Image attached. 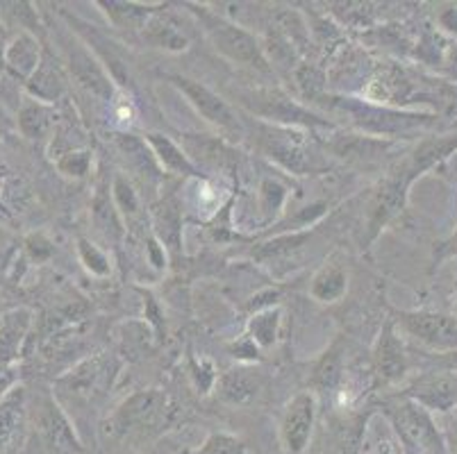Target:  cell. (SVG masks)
Listing matches in <instances>:
<instances>
[{
	"instance_id": "1",
	"label": "cell",
	"mask_w": 457,
	"mask_h": 454,
	"mask_svg": "<svg viewBox=\"0 0 457 454\" xmlns=\"http://www.w3.org/2000/svg\"><path fill=\"white\" fill-rule=\"evenodd\" d=\"M326 107L330 114L346 116L348 123L364 135L373 136H407L414 132H430L439 125L437 114L412 110H394V107L376 105L369 100L357 98H328Z\"/></svg>"
},
{
	"instance_id": "2",
	"label": "cell",
	"mask_w": 457,
	"mask_h": 454,
	"mask_svg": "<svg viewBox=\"0 0 457 454\" xmlns=\"http://www.w3.org/2000/svg\"><path fill=\"white\" fill-rule=\"evenodd\" d=\"M185 7L196 16L207 39L212 41V45L223 57H228L235 64L248 66V69L257 70V73L273 75L271 62H269L267 53H264L260 41L255 39V35L239 28L232 21H228L226 16L216 14V12L207 10V7L196 5V3H185Z\"/></svg>"
},
{
	"instance_id": "3",
	"label": "cell",
	"mask_w": 457,
	"mask_h": 454,
	"mask_svg": "<svg viewBox=\"0 0 457 454\" xmlns=\"http://www.w3.org/2000/svg\"><path fill=\"white\" fill-rule=\"evenodd\" d=\"M244 120V130L246 135H253V144L257 145L262 155L276 161L280 169L289 173L303 175L312 170V144L301 128H287V125H273L257 120L253 116H246Z\"/></svg>"
},
{
	"instance_id": "4",
	"label": "cell",
	"mask_w": 457,
	"mask_h": 454,
	"mask_svg": "<svg viewBox=\"0 0 457 454\" xmlns=\"http://www.w3.org/2000/svg\"><path fill=\"white\" fill-rule=\"evenodd\" d=\"M382 411L394 425L398 439L414 454H448L446 443L437 430V423L428 409L414 400L396 393L382 402Z\"/></svg>"
},
{
	"instance_id": "5",
	"label": "cell",
	"mask_w": 457,
	"mask_h": 454,
	"mask_svg": "<svg viewBox=\"0 0 457 454\" xmlns=\"http://www.w3.org/2000/svg\"><path fill=\"white\" fill-rule=\"evenodd\" d=\"M239 105L248 111V116L264 120V123L287 125V128H312V130L335 128L332 120L305 110L276 87H255V89L239 91Z\"/></svg>"
},
{
	"instance_id": "6",
	"label": "cell",
	"mask_w": 457,
	"mask_h": 454,
	"mask_svg": "<svg viewBox=\"0 0 457 454\" xmlns=\"http://www.w3.org/2000/svg\"><path fill=\"white\" fill-rule=\"evenodd\" d=\"M412 182L401 169V164H394L389 173L378 182L373 189L371 198H369L367 211H364V236H362V248H369L373 241L378 239L385 227L392 223L401 211L405 210L407 202V191H410Z\"/></svg>"
},
{
	"instance_id": "7",
	"label": "cell",
	"mask_w": 457,
	"mask_h": 454,
	"mask_svg": "<svg viewBox=\"0 0 457 454\" xmlns=\"http://www.w3.org/2000/svg\"><path fill=\"white\" fill-rule=\"evenodd\" d=\"M394 325L401 327L423 352H448L457 350V316L430 310L394 311Z\"/></svg>"
},
{
	"instance_id": "8",
	"label": "cell",
	"mask_w": 457,
	"mask_h": 454,
	"mask_svg": "<svg viewBox=\"0 0 457 454\" xmlns=\"http://www.w3.org/2000/svg\"><path fill=\"white\" fill-rule=\"evenodd\" d=\"M169 82L180 91L194 110L203 116L210 125L219 128L223 132V139H242L246 136L244 130V120L239 119V111L223 100L221 95L214 94L210 87L203 82L191 80L187 75H169Z\"/></svg>"
},
{
	"instance_id": "9",
	"label": "cell",
	"mask_w": 457,
	"mask_h": 454,
	"mask_svg": "<svg viewBox=\"0 0 457 454\" xmlns=\"http://www.w3.org/2000/svg\"><path fill=\"white\" fill-rule=\"evenodd\" d=\"M169 416V398L162 391H139L130 395L110 420L112 436H126L135 430H155L166 423Z\"/></svg>"
},
{
	"instance_id": "10",
	"label": "cell",
	"mask_w": 457,
	"mask_h": 454,
	"mask_svg": "<svg viewBox=\"0 0 457 454\" xmlns=\"http://www.w3.org/2000/svg\"><path fill=\"white\" fill-rule=\"evenodd\" d=\"M35 425L39 432L41 441H44L46 450L53 454H87L85 445L78 439L76 430L66 414L62 411L60 402L55 395L44 393L37 402L35 411Z\"/></svg>"
},
{
	"instance_id": "11",
	"label": "cell",
	"mask_w": 457,
	"mask_h": 454,
	"mask_svg": "<svg viewBox=\"0 0 457 454\" xmlns=\"http://www.w3.org/2000/svg\"><path fill=\"white\" fill-rule=\"evenodd\" d=\"M401 395L414 400L430 414H446L457 407V373L455 370L428 368L419 373Z\"/></svg>"
},
{
	"instance_id": "12",
	"label": "cell",
	"mask_w": 457,
	"mask_h": 454,
	"mask_svg": "<svg viewBox=\"0 0 457 454\" xmlns=\"http://www.w3.org/2000/svg\"><path fill=\"white\" fill-rule=\"evenodd\" d=\"M410 370V350L398 336L396 325L389 318L382 325L376 345L371 352V373L380 386H392L405 380Z\"/></svg>"
},
{
	"instance_id": "13",
	"label": "cell",
	"mask_w": 457,
	"mask_h": 454,
	"mask_svg": "<svg viewBox=\"0 0 457 454\" xmlns=\"http://www.w3.org/2000/svg\"><path fill=\"white\" fill-rule=\"evenodd\" d=\"M314 420H317V395L314 393L303 391L287 402L280 423V439L287 452H305L312 432H314Z\"/></svg>"
},
{
	"instance_id": "14",
	"label": "cell",
	"mask_w": 457,
	"mask_h": 454,
	"mask_svg": "<svg viewBox=\"0 0 457 454\" xmlns=\"http://www.w3.org/2000/svg\"><path fill=\"white\" fill-rule=\"evenodd\" d=\"M180 148L201 173L203 169L214 173H232L239 166V150L223 136L182 135Z\"/></svg>"
},
{
	"instance_id": "15",
	"label": "cell",
	"mask_w": 457,
	"mask_h": 454,
	"mask_svg": "<svg viewBox=\"0 0 457 454\" xmlns=\"http://www.w3.org/2000/svg\"><path fill=\"white\" fill-rule=\"evenodd\" d=\"M64 62L71 78H73L82 89L89 91L96 98L112 100L114 89H112L110 73H107L105 66H103L101 62L96 60L94 53H91L85 44H80L78 39L66 41Z\"/></svg>"
},
{
	"instance_id": "16",
	"label": "cell",
	"mask_w": 457,
	"mask_h": 454,
	"mask_svg": "<svg viewBox=\"0 0 457 454\" xmlns=\"http://www.w3.org/2000/svg\"><path fill=\"white\" fill-rule=\"evenodd\" d=\"M457 153V135H435V136H423L414 150H410L405 157L398 160L401 169L410 177V182L419 180L423 173L442 164L451 155Z\"/></svg>"
},
{
	"instance_id": "17",
	"label": "cell",
	"mask_w": 457,
	"mask_h": 454,
	"mask_svg": "<svg viewBox=\"0 0 457 454\" xmlns=\"http://www.w3.org/2000/svg\"><path fill=\"white\" fill-rule=\"evenodd\" d=\"M369 416L371 411L330 416L323 434V454H360Z\"/></svg>"
},
{
	"instance_id": "18",
	"label": "cell",
	"mask_w": 457,
	"mask_h": 454,
	"mask_svg": "<svg viewBox=\"0 0 457 454\" xmlns=\"http://www.w3.org/2000/svg\"><path fill=\"white\" fill-rule=\"evenodd\" d=\"M28 95L37 103H44V105H55L57 100L64 98L66 94V73L62 62L57 60L51 53L48 45H44V53H41V62L35 69V73L28 78L26 85Z\"/></svg>"
},
{
	"instance_id": "19",
	"label": "cell",
	"mask_w": 457,
	"mask_h": 454,
	"mask_svg": "<svg viewBox=\"0 0 457 454\" xmlns=\"http://www.w3.org/2000/svg\"><path fill=\"white\" fill-rule=\"evenodd\" d=\"M41 53H44V44H41L39 37L30 35V32H16L12 39H7L5 53H3L5 73L26 85L28 78L39 66Z\"/></svg>"
},
{
	"instance_id": "20",
	"label": "cell",
	"mask_w": 457,
	"mask_h": 454,
	"mask_svg": "<svg viewBox=\"0 0 457 454\" xmlns=\"http://www.w3.org/2000/svg\"><path fill=\"white\" fill-rule=\"evenodd\" d=\"M26 391L12 389L0 398V454H14L28 418Z\"/></svg>"
},
{
	"instance_id": "21",
	"label": "cell",
	"mask_w": 457,
	"mask_h": 454,
	"mask_svg": "<svg viewBox=\"0 0 457 454\" xmlns=\"http://www.w3.org/2000/svg\"><path fill=\"white\" fill-rule=\"evenodd\" d=\"M141 37L146 44H151L153 48L171 50V53H180V50L189 48V37L182 30L180 21L176 19V14L164 7H157L148 21L141 28Z\"/></svg>"
},
{
	"instance_id": "22",
	"label": "cell",
	"mask_w": 457,
	"mask_h": 454,
	"mask_svg": "<svg viewBox=\"0 0 457 454\" xmlns=\"http://www.w3.org/2000/svg\"><path fill=\"white\" fill-rule=\"evenodd\" d=\"M144 141L151 148L157 164L164 170H169V173L185 175V177H198L201 175V170L191 164L189 157L185 155V150L180 148V144L171 141L169 136L160 135V132H148V135H144Z\"/></svg>"
},
{
	"instance_id": "23",
	"label": "cell",
	"mask_w": 457,
	"mask_h": 454,
	"mask_svg": "<svg viewBox=\"0 0 457 454\" xmlns=\"http://www.w3.org/2000/svg\"><path fill=\"white\" fill-rule=\"evenodd\" d=\"M262 389L260 375L246 368H232L216 377V393L228 405H248Z\"/></svg>"
},
{
	"instance_id": "24",
	"label": "cell",
	"mask_w": 457,
	"mask_h": 454,
	"mask_svg": "<svg viewBox=\"0 0 457 454\" xmlns=\"http://www.w3.org/2000/svg\"><path fill=\"white\" fill-rule=\"evenodd\" d=\"M30 311L14 310L0 318V366H12L30 330Z\"/></svg>"
},
{
	"instance_id": "25",
	"label": "cell",
	"mask_w": 457,
	"mask_h": 454,
	"mask_svg": "<svg viewBox=\"0 0 457 454\" xmlns=\"http://www.w3.org/2000/svg\"><path fill=\"white\" fill-rule=\"evenodd\" d=\"M55 128V110L37 100H26L16 114V130L26 139H41Z\"/></svg>"
},
{
	"instance_id": "26",
	"label": "cell",
	"mask_w": 457,
	"mask_h": 454,
	"mask_svg": "<svg viewBox=\"0 0 457 454\" xmlns=\"http://www.w3.org/2000/svg\"><path fill=\"white\" fill-rule=\"evenodd\" d=\"M346 289H348L346 270H344L339 264H335V261H330V264L321 266V270L314 275L310 293L312 298L319 300V302H337V300L344 298Z\"/></svg>"
},
{
	"instance_id": "27",
	"label": "cell",
	"mask_w": 457,
	"mask_h": 454,
	"mask_svg": "<svg viewBox=\"0 0 457 454\" xmlns=\"http://www.w3.org/2000/svg\"><path fill=\"white\" fill-rule=\"evenodd\" d=\"M344 380V355L342 343H335L328 348L326 355L317 361L314 373H312V386L323 393H332Z\"/></svg>"
},
{
	"instance_id": "28",
	"label": "cell",
	"mask_w": 457,
	"mask_h": 454,
	"mask_svg": "<svg viewBox=\"0 0 457 454\" xmlns=\"http://www.w3.org/2000/svg\"><path fill=\"white\" fill-rule=\"evenodd\" d=\"M153 223H155L157 236H160L162 244H166V248L171 250V252H180L182 219L176 200H164L155 210V214H153Z\"/></svg>"
},
{
	"instance_id": "29",
	"label": "cell",
	"mask_w": 457,
	"mask_h": 454,
	"mask_svg": "<svg viewBox=\"0 0 457 454\" xmlns=\"http://www.w3.org/2000/svg\"><path fill=\"white\" fill-rule=\"evenodd\" d=\"M91 216H94L96 227H98L107 239H119V236L123 235L121 214L116 210L114 200H112L107 189H98L94 202H91Z\"/></svg>"
},
{
	"instance_id": "30",
	"label": "cell",
	"mask_w": 457,
	"mask_h": 454,
	"mask_svg": "<svg viewBox=\"0 0 457 454\" xmlns=\"http://www.w3.org/2000/svg\"><path fill=\"white\" fill-rule=\"evenodd\" d=\"M310 239V232H296V235H282L278 239L267 241V244L257 245L253 250V257L262 264H271V261L287 260V257L303 248V244Z\"/></svg>"
},
{
	"instance_id": "31",
	"label": "cell",
	"mask_w": 457,
	"mask_h": 454,
	"mask_svg": "<svg viewBox=\"0 0 457 454\" xmlns=\"http://www.w3.org/2000/svg\"><path fill=\"white\" fill-rule=\"evenodd\" d=\"M0 19L5 21V25L19 28V32H30L41 39L44 30L30 3H0Z\"/></svg>"
},
{
	"instance_id": "32",
	"label": "cell",
	"mask_w": 457,
	"mask_h": 454,
	"mask_svg": "<svg viewBox=\"0 0 457 454\" xmlns=\"http://www.w3.org/2000/svg\"><path fill=\"white\" fill-rule=\"evenodd\" d=\"M107 7V14L112 16L116 25L121 28H144L148 16L157 10V7H144V5H132V3H103Z\"/></svg>"
},
{
	"instance_id": "33",
	"label": "cell",
	"mask_w": 457,
	"mask_h": 454,
	"mask_svg": "<svg viewBox=\"0 0 457 454\" xmlns=\"http://www.w3.org/2000/svg\"><path fill=\"white\" fill-rule=\"evenodd\" d=\"M278 325H280V311L269 307V310L260 311V314L253 316L251 320V339L260 345H273L276 343Z\"/></svg>"
},
{
	"instance_id": "34",
	"label": "cell",
	"mask_w": 457,
	"mask_h": 454,
	"mask_svg": "<svg viewBox=\"0 0 457 454\" xmlns=\"http://www.w3.org/2000/svg\"><path fill=\"white\" fill-rule=\"evenodd\" d=\"M112 200H114L119 214L128 216V219H135V216L139 214V195H137L130 180L123 177V175H116L114 177V185H112Z\"/></svg>"
},
{
	"instance_id": "35",
	"label": "cell",
	"mask_w": 457,
	"mask_h": 454,
	"mask_svg": "<svg viewBox=\"0 0 457 454\" xmlns=\"http://www.w3.org/2000/svg\"><path fill=\"white\" fill-rule=\"evenodd\" d=\"M185 454H246V445L237 436L226 434V432H216V434L207 436L201 448Z\"/></svg>"
},
{
	"instance_id": "36",
	"label": "cell",
	"mask_w": 457,
	"mask_h": 454,
	"mask_svg": "<svg viewBox=\"0 0 457 454\" xmlns=\"http://www.w3.org/2000/svg\"><path fill=\"white\" fill-rule=\"evenodd\" d=\"M91 153L89 150H69L57 160V169L71 177H85L89 173Z\"/></svg>"
},
{
	"instance_id": "37",
	"label": "cell",
	"mask_w": 457,
	"mask_h": 454,
	"mask_svg": "<svg viewBox=\"0 0 457 454\" xmlns=\"http://www.w3.org/2000/svg\"><path fill=\"white\" fill-rule=\"evenodd\" d=\"M78 252H80V260L85 264L87 270H91L94 275H107L110 273V260L105 257V252L96 248L89 241L80 239L78 241Z\"/></svg>"
},
{
	"instance_id": "38",
	"label": "cell",
	"mask_w": 457,
	"mask_h": 454,
	"mask_svg": "<svg viewBox=\"0 0 457 454\" xmlns=\"http://www.w3.org/2000/svg\"><path fill=\"white\" fill-rule=\"evenodd\" d=\"M260 195H262V207L267 214H276L280 211L282 202H285V186L278 185L276 180H264L260 186Z\"/></svg>"
},
{
	"instance_id": "39",
	"label": "cell",
	"mask_w": 457,
	"mask_h": 454,
	"mask_svg": "<svg viewBox=\"0 0 457 454\" xmlns=\"http://www.w3.org/2000/svg\"><path fill=\"white\" fill-rule=\"evenodd\" d=\"M428 368H439V370H455L457 373V350H448V352H419Z\"/></svg>"
},
{
	"instance_id": "40",
	"label": "cell",
	"mask_w": 457,
	"mask_h": 454,
	"mask_svg": "<svg viewBox=\"0 0 457 454\" xmlns=\"http://www.w3.org/2000/svg\"><path fill=\"white\" fill-rule=\"evenodd\" d=\"M437 25L446 32V35L455 37L457 39V5L444 7V10L437 14Z\"/></svg>"
},
{
	"instance_id": "41",
	"label": "cell",
	"mask_w": 457,
	"mask_h": 454,
	"mask_svg": "<svg viewBox=\"0 0 457 454\" xmlns=\"http://www.w3.org/2000/svg\"><path fill=\"white\" fill-rule=\"evenodd\" d=\"M448 257H451V260H457V225H455V232H453V235L439 245L437 252H435V260L437 261L448 260Z\"/></svg>"
},
{
	"instance_id": "42",
	"label": "cell",
	"mask_w": 457,
	"mask_h": 454,
	"mask_svg": "<svg viewBox=\"0 0 457 454\" xmlns=\"http://www.w3.org/2000/svg\"><path fill=\"white\" fill-rule=\"evenodd\" d=\"M12 128V120H10V116L5 114V110H3V107H0V135H5L7 130H10Z\"/></svg>"
},
{
	"instance_id": "43",
	"label": "cell",
	"mask_w": 457,
	"mask_h": 454,
	"mask_svg": "<svg viewBox=\"0 0 457 454\" xmlns=\"http://www.w3.org/2000/svg\"><path fill=\"white\" fill-rule=\"evenodd\" d=\"M5 30H3V25H0V75L5 73V66H3V53H5Z\"/></svg>"
},
{
	"instance_id": "44",
	"label": "cell",
	"mask_w": 457,
	"mask_h": 454,
	"mask_svg": "<svg viewBox=\"0 0 457 454\" xmlns=\"http://www.w3.org/2000/svg\"><path fill=\"white\" fill-rule=\"evenodd\" d=\"M455 316H457V305H455Z\"/></svg>"
}]
</instances>
